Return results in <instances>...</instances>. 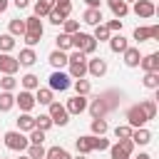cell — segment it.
I'll return each mask as SVG.
<instances>
[{
    "label": "cell",
    "instance_id": "obj_8",
    "mask_svg": "<svg viewBox=\"0 0 159 159\" xmlns=\"http://www.w3.org/2000/svg\"><path fill=\"white\" fill-rule=\"evenodd\" d=\"M17 70H20L17 57H12L10 52H0V72L2 75H15Z\"/></svg>",
    "mask_w": 159,
    "mask_h": 159
},
{
    "label": "cell",
    "instance_id": "obj_12",
    "mask_svg": "<svg viewBox=\"0 0 159 159\" xmlns=\"http://www.w3.org/2000/svg\"><path fill=\"white\" fill-rule=\"evenodd\" d=\"M159 37V25H149V27H137L134 30V40L144 42V40H157Z\"/></svg>",
    "mask_w": 159,
    "mask_h": 159
},
{
    "label": "cell",
    "instance_id": "obj_48",
    "mask_svg": "<svg viewBox=\"0 0 159 159\" xmlns=\"http://www.w3.org/2000/svg\"><path fill=\"white\" fill-rule=\"evenodd\" d=\"M104 25L109 27V32H122V20H119V17L109 20V22H104Z\"/></svg>",
    "mask_w": 159,
    "mask_h": 159
},
{
    "label": "cell",
    "instance_id": "obj_57",
    "mask_svg": "<svg viewBox=\"0 0 159 159\" xmlns=\"http://www.w3.org/2000/svg\"><path fill=\"white\" fill-rule=\"evenodd\" d=\"M0 159H5V157H0Z\"/></svg>",
    "mask_w": 159,
    "mask_h": 159
},
{
    "label": "cell",
    "instance_id": "obj_29",
    "mask_svg": "<svg viewBox=\"0 0 159 159\" xmlns=\"http://www.w3.org/2000/svg\"><path fill=\"white\" fill-rule=\"evenodd\" d=\"M15 107V94L12 92H0V112H10Z\"/></svg>",
    "mask_w": 159,
    "mask_h": 159
},
{
    "label": "cell",
    "instance_id": "obj_35",
    "mask_svg": "<svg viewBox=\"0 0 159 159\" xmlns=\"http://www.w3.org/2000/svg\"><path fill=\"white\" fill-rule=\"evenodd\" d=\"M15 87H17L15 75H2V80H0V89H2V92H12Z\"/></svg>",
    "mask_w": 159,
    "mask_h": 159
},
{
    "label": "cell",
    "instance_id": "obj_41",
    "mask_svg": "<svg viewBox=\"0 0 159 159\" xmlns=\"http://www.w3.org/2000/svg\"><path fill=\"white\" fill-rule=\"evenodd\" d=\"M12 47H15V37H12L10 32L0 35V52H10Z\"/></svg>",
    "mask_w": 159,
    "mask_h": 159
},
{
    "label": "cell",
    "instance_id": "obj_32",
    "mask_svg": "<svg viewBox=\"0 0 159 159\" xmlns=\"http://www.w3.org/2000/svg\"><path fill=\"white\" fill-rule=\"evenodd\" d=\"M142 84H144L147 89H159V72H144Z\"/></svg>",
    "mask_w": 159,
    "mask_h": 159
},
{
    "label": "cell",
    "instance_id": "obj_21",
    "mask_svg": "<svg viewBox=\"0 0 159 159\" xmlns=\"http://www.w3.org/2000/svg\"><path fill=\"white\" fill-rule=\"evenodd\" d=\"M17 62H20L22 67H32V65L37 62V55H35V50H32V47H25V50H20V55H17Z\"/></svg>",
    "mask_w": 159,
    "mask_h": 159
},
{
    "label": "cell",
    "instance_id": "obj_54",
    "mask_svg": "<svg viewBox=\"0 0 159 159\" xmlns=\"http://www.w3.org/2000/svg\"><path fill=\"white\" fill-rule=\"evenodd\" d=\"M137 159H152V157H149V154H139Z\"/></svg>",
    "mask_w": 159,
    "mask_h": 159
},
{
    "label": "cell",
    "instance_id": "obj_52",
    "mask_svg": "<svg viewBox=\"0 0 159 159\" xmlns=\"http://www.w3.org/2000/svg\"><path fill=\"white\" fill-rule=\"evenodd\" d=\"M7 5H10L7 0H0V12H5V10H7Z\"/></svg>",
    "mask_w": 159,
    "mask_h": 159
},
{
    "label": "cell",
    "instance_id": "obj_7",
    "mask_svg": "<svg viewBox=\"0 0 159 159\" xmlns=\"http://www.w3.org/2000/svg\"><path fill=\"white\" fill-rule=\"evenodd\" d=\"M149 119H147V114H144V109H142V104H132L129 109H127V124L132 127V129H137V127H144Z\"/></svg>",
    "mask_w": 159,
    "mask_h": 159
},
{
    "label": "cell",
    "instance_id": "obj_28",
    "mask_svg": "<svg viewBox=\"0 0 159 159\" xmlns=\"http://www.w3.org/2000/svg\"><path fill=\"white\" fill-rule=\"evenodd\" d=\"M89 129H92V134H107L109 124H107V119H104V117H92Z\"/></svg>",
    "mask_w": 159,
    "mask_h": 159
},
{
    "label": "cell",
    "instance_id": "obj_49",
    "mask_svg": "<svg viewBox=\"0 0 159 159\" xmlns=\"http://www.w3.org/2000/svg\"><path fill=\"white\" fill-rule=\"evenodd\" d=\"M22 40H25V45H27V47H35L42 37H40V35H27V32H25V35H22Z\"/></svg>",
    "mask_w": 159,
    "mask_h": 159
},
{
    "label": "cell",
    "instance_id": "obj_58",
    "mask_svg": "<svg viewBox=\"0 0 159 159\" xmlns=\"http://www.w3.org/2000/svg\"><path fill=\"white\" fill-rule=\"evenodd\" d=\"M42 159H45V157H42Z\"/></svg>",
    "mask_w": 159,
    "mask_h": 159
},
{
    "label": "cell",
    "instance_id": "obj_24",
    "mask_svg": "<svg viewBox=\"0 0 159 159\" xmlns=\"http://www.w3.org/2000/svg\"><path fill=\"white\" fill-rule=\"evenodd\" d=\"M17 129H20V132H30V129H35V117H32L30 112H22V114L17 117Z\"/></svg>",
    "mask_w": 159,
    "mask_h": 159
},
{
    "label": "cell",
    "instance_id": "obj_17",
    "mask_svg": "<svg viewBox=\"0 0 159 159\" xmlns=\"http://www.w3.org/2000/svg\"><path fill=\"white\" fill-rule=\"evenodd\" d=\"M107 42H109V50H112V52H117V55H119V52H124V50L129 47L127 37H124L122 32H119V35H109V40H107Z\"/></svg>",
    "mask_w": 159,
    "mask_h": 159
},
{
    "label": "cell",
    "instance_id": "obj_19",
    "mask_svg": "<svg viewBox=\"0 0 159 159\" xmlns=\"http://www.w3.org/2000/svg\"><path fill=\"white\" fill-rule=\"evenodd\" d=\"M87 109H89L92 117H104V114H107V104H104L102 97H94L92 102H87Z\"/></svg>",
    "mask_w": 159,
    "mask_h": 159
},
{
    "label": "cell",
    "instance_id": "obj_45",
    "mask_svg": "<svg viewBox=\"0 0 159 159\" xmlns=\"http://www.w3.org/2000/svg\"><path fill=\"white\" fill-rule=\"evenodd\" d=\"M27 139H30V144H42V142H45V132L35 127V129H30V137H27Z\"/></svg>",
    "mask_w": 159,
    "mask_h": 159
},
{
    "label": "cell",
    "instance_id": "obj_9",
    "mask_svg": "<svg viewBox=\"0 0 159 159\" xmlns=\"http://www.w3.org/2000/svg\"><path fill=\"white\" fill-rule=\"evenodd\" d=\"M15 104L20 107V112H30V109H32L37 102H35V94H32L30 89H22V92L15 97Z\"/></svg>",
    "mask_w": 159,
    "mask_h": 159
},
{
    "label": "cell",
    "instance_id": "obj_37",
    "mask_svg": "<svg viewBox=\"0 0 159 159\" xmlns=\"http://www.w3.org/2000/svg\"><path fill=\"white\" fill-rule=\"evenodd\" d=\"M139 104H142V109H144L147 119H154V117H157V102H154V99H142Z\"/></svg>",
    "mask_w": 159,
    "mask_h": 159
},
{
    "label": "cell",
    "instance_id": "obj_40",
    "mask_svg": "<svg viewBox=\"0 0 159 159\" xmlns=\"http://www.w3.org/2000/svg\"><path fill=\"white\" fill-rule=\"evenodd\" d=\"M92 147H94V152H104V149H109V142L104 139V134H92Z\"/></svg>",
    "mask_w": 159,
    "mask_h": 159
},
{
    "label": "cell",
    "instance_id": "obj_4",
    "mask_svg": "<svg viewBox=\"0 0 159 159\" xmlns=\"http://www.w3.org/2000/svg\"><path fill=\"white\" fill-rule=\"evenodd\" d=\"M134 152V142L132 139H117V144L109 147V157L112 159H129Z\"/></svg>",
    "mask_w": 159,
    "mask_h": 159
},
{
    "label": "cell",
    "instance_id": "obj_13",
    "mask_svg": "<svg viewBox=\"0 0 159 159\" xmlns=\"http://www.w3.org/2000/svg\"><path fill=\"white\" fill-rule=\"evenodd\" d=\"M87 72H89L92 77H102V75L107 72V60H102V57L87 60Z\"/></svg>",
    "mask_w": 159,
    "mask_h": 159
},
{
    "label": "cell",
    "instance_id": "obj_5",
    "mask_svg": "<svg viewBox=\"0 0 159 159\" xmlns=\"http://www.w3.org/2000/svg\"><path fill=\"white\" fill-rule=\"evenodd\" d=\"M70 84H72V77H70L67 72L55 70V72L50 75V89H52V92H65V89H70Z\"/></svg>",
    "mask_w": 159,
    "mask_h": 159
},
{
    "label": "cell",
    "instance_id": "obj_30",
    "mask_svg": "<svg viewBox=\"0 0 159 159\" xmlns=\"http://www.w3.org/2000/svg\"><path fill=\"white\" fill-rule=\"evenodd\" d=\"M45 159H70V152L65 147H50L45 152Z\"/></svg>",
    "mask_w": 159,
    "mask_h": 159
},
{
    "label": "cell",
    "instance_id": "obj_22",
    "mask_svg": "<svg viewBox=\"0 0 159 159\" xmlns=\"http://www.w3.org/2000/svg\"><path fill=\"white\" fill-rule=\"evenodd\" d=\"M122 55H124V65H127V67H137V65H139V60H142L139 47H127Z\"/></svg>",
    "mask_w": 159,
    "mask_h": 159
},
{
    "label": "cell",
    "instance_id": "obj_36",
    "mask_svg": "<svg viewBox=\"0 0 159 159\" xmlns=\"http://www.w3.org/2000/svg\"><path fill=\"white\" fill-rule=\"evenodd\" d=\"M20 82H22V87H25V89H37V87H40V77H37V75H32V72H27Z\"/></svg>",
    "mask_w": 159,
    "mask_h": 159
},
{
    "label": "cell",
    "instance_id": "obj_39",
    "mask_svg": "<svg viewBox=\"0 0 159 159\" xmlns=\"http://www.w3.org/2000/svg\"><path fill=\"white\" fill-rule=\"evenodd\" d=\"M89 89H92V84H89V80H84V77H80V80H75V92L77 94H89Z\"/></svg>",
    "mask_w": 159,
    "mask_h": 159
},
{
    "label": "cell",
    "instance_id": "obj_26",
    "mask_svg": "<svg viewBox=\"0 0 159 159\" xmlns=\"http://www.w3.org/2000/svg\"><path fill=\"white\" fill-rule=\"evenodd\" d=\"M52 7H55V0H37L35 2V15L37 17H47Z\"/></svg>",
    "mask_w": 159,
    "mask_h": 159
},
{
    "label": "cell",
    "instance_id": "obj_25",
    "mask_svg": "<svg viewBox=\"0 0 159 159\" xmlns=\"http://www.w3.org/2000/svg\"><path fill=\"white\" fill-rule=\"evenodd\" d=\"M75 147H77V154H89V152H94V147H92V134L80 137V139L75 142Z\"/></svg>",
    "mask_w": 159,
    "mask_h": 159
},
{
    "label": "cell",
    "instance_id": "obj_42",
    "mask_svg": "<svg viewBox=\"0 0 159 159\" xmlns=\"http://www.w3.org/2000/svg\"><path fill=\"white\" fill-rule=\"evenodd\" d=\"M25 152H27L30 159H42V157H45V147H42V144H30Z\"/></svg>",
    "mask_w": 159,
    "mask_h": 159
},
{
    "label": "cell",
    "instance_id": "obj_16",
    "mask_svg": "<svg viewBox=\"0 0 159 159\" xmlns=\"http://www.w3.org/2000/svg\"><path fill=\"white\" fill-rule=\"evenodd\" d=\"M25 32H27V35H40V37H42V32H45V27H42V20H40L37 15L27 17V20H25Z\"/></svg>",
    "mask_w": 159,
    "mask_h": 159
},
{
    "label": "cell",
    "instance_id": "obj_34",
    "mask_svg": "<svg viewBox=\"0 0 159 159\" xmlns=\"http://www.w3.org/2000/svg\"><path fill=\"white\" fill-rule=\"evenodd\" d=\"M109 35H112V32H109V27H107L104 22L94 25V35H92V37H94L97 42H104V40H109Z\"/></svg>",
    "mask_w": 159,
    "mask_h": 159
},
{
    "label": "cell",
    "instance_id": "obj_55",
    "mask_svg": "<svg viewBox=\"0 0 159 159\" xmlns=\"http://www.w3.org/2000/svg\"><path fill=\"white\" fill-rule=\"evenodd\" d=\"M124 2H137V0H124Z\"/></svg>",
    "mask_w": 159,
    "mask_h": 159
},
{
    "label": "cell",
    "instance_id": "obj_43",
    "mask_svg": "<svg viewBox=\"0 0 159 159\" xmlns=\"http://www.w3.org/2000/svg\"><path fill=\"white\" fill-rule=\"evenodd\" d=\"M35 127H37V129H42V132H47V129L52 127L50 114H40V117H35Z\"/></svg>",
    "mask_w": 159,
    "mask_h": 159
},
{
    "label": "cell",
    "instance_id": "obj_3",
    "mask_svg": "<svg viewBox=\"0 0 159 159\" xmlns=\"http://www.w3.org/2000/svg\"><path fill=\"white\" fill-rule=\"evenodd\" d=\"M5 147L7 149H12V152H25L27 147H30V139L25 137V132H20V129H12V132H5Z\"/></svg>",
    "mask_w": 159,
    "mask_h": 159
},
{
    "label": "cell",
    "instance_id": "obj_14",
    "mask_svg": "<svg viewBox=\"0 0 159 159\" xmlns=\"http://www.w3.org/2000/svg\"><path fill=\"white\" fill-rule=\"evenodd\" d=\"M139 67H142L144 72H159V55H157V52L144 55V57L139 60Z\"/></svg>",
    "mask_w": 159,
    "mask_h": 159
},
{
    "label": "cell",
    "instance_id": "obj_23",
    "mask_svg": "<svg viewBox=\"0 0 159 159\" xmlns=\"http://www.w3.org/2000/svg\"><path fill=\"white\" fill-rule=\"evenodd\" d=\"M47 60H50V65H52L55 70H62V67H67V55H65L62 50H52Z\"/></svg>",
    "mask_w": 159,
    "mask_h": 159
},
{
    "label": "cell",
    "instance_id": "obj_50",
    "mask_svg": "<svg viewBox=\"0 0 159 159\" xmlns=\"http://www.w3.org/2000/svg\"><path fill=\"white\" fill-rule=\"evenodd\" d=\"M12 2H15V7H17V10H22V7H27V5H30V0H12Z\"/></svg>",
    "mask_w": 159,
    "mask_h": 159
},
{
    "label": "cell",
    "instance_id": "obj_10",
    "mask_svg": "<svg viewBox=\"0 0 159 159\" xmlns=\"http://www.w3.org/2000/svg\"><path fill=\"white\" fill-rule=\"evenodd\" d=\"M65 109H67L70 114H82V112L87 109V97H84V94H75L72 99H67Z\"/></svg>",
    "mask_w": 159,
    "mask_h": 159
},
{
    "label": "cell",
    "instance_id": "obj_27",
    "mask_svg": "<svg viewBox=\"0 0 159 159\" xmlns=\"http://www.w3.org/2000/svg\"><path fill=\"white\" fill-rule=\"evenodd\" d=\"M99 97L104 99V104H107V112H112V109L119 104V92H114V89H109V92H102Z\"/></svg>",
    "mask_w": 159,
    "mask_h": 159
},
{
    "label": "cell",
    "instance_id": "obj_11",
    "mask_svg": "<svg viewBox=\"0 0 159 159\" xmlns=\"http://www.w3.org/2000/svg\"><path fill=\"white\" fill-rule=\"evenodd\" d=\"M154 12H157V7H154L152 0H137L134 2V15L137 17H154Z\"/></svg>",
    "mask_w": 159,
    "mask_h": 159
},
{
    "label": "cell",
    "instance_id": "obj_18",
    "mask_svg": "<svg viewBox=\"0 0 159 159\" xmlns=\"http://www.w3.org/2000/svg\"><path fill=\"white\" fill-rule=\"evenodd\" d=\"M107 5L114 12V17H119V20L129 15V2H124V0H107Z\"/></svg>",
    "mask_w": 159,
    "mask_h": 159
},
{
    "label": "cell",
    "instance_id": "obj_51",
    "mask_svg": "<svg viewBox=\"0 0 159 159\" xmlns=\"http://www.w3.org/2000/svg\"><path fill=\"white\" fill-rule=\"evenodd\" d=\"M102 0H87V7H99Z\"/></svg>",
    "mask_w": 159,
    "mask_h": 159
},
{
    "label": "cell",
    "instance_id": "obj_33",
    "mask_svg": "<svg viewBox=\"0 0 159 159\" xmlns=\"http://www.w3.org/2000/svg\"><path fill=\"white\" fill-rule=\"evenodd\" d=\"M35 102H37V104H50V102H52V89H50V87H37Z\"/></svg>",
    "mask_w": 159,
    "mask_h": 159
},
{
    "label": "cell",
    "instance_id": "obj_1",
    "mask_svg": "<svg viewBox=\"0 0 159 159\" xmlns=\"http://www.w3.org/2000/svg\"><path fill=\"white\" fill-rule=\"evenodd\" d=\"M67 67H70V77L72 80H80V77H84L87 75V55L84 52H80V50H75L72 55H67Z\"/></svg>",
    "mask_w": 159,
    "mask_h": 159
},
{
    "label": "cell",
    "instance_id": "obj_20",
    "mask_svg": "<svg viewBox=\"0 0 159 159\" xmlns=\"http://www.w3.org/2000/svg\"><path fill=\"white\" fill-rule=\"evenodd\" d=\"M82 20H84L87 25H99V22H102V7H87V10L82 12Z\"/></svg>",
    "mask_w": 159,
    "mask_h": 159
},
{
    "label": "cell",
    "instance_id": "obj_38",
    "mask_svg": "<svg viewBox=\"0 0 159 159\" xmlns=\"http://www.w3.org/2000/svg\"><path fill=\"white\" fill-rule=\"evenodd\" d=\"M55 42H57V50H62V52H67V50L72 47V37H70L67 32L57 35V37H55Z\"/></svg>",
    "mask_w": 159,
    "mask_h": 159
},
{
    "label": "cell",
    "instance_id": "obj_46",
    "mask_svg": "<svg viewBox=\"0 0 159 159\" xmlns=\"http://www.w3.org/2000/svg\"><path fill=\"white\" fill-rule=\"evenodd\" d=\"M62 27H65V32H67V35H75V32L80 30V22H77V20H70V17H67V20L62 22Z\"/></svg>",
    "mask_w": 159,
    "mask_h": 159
},
{
    "label": "cell",
    "instance_id": "obj_6",
    "mask_svg": "<svg viewBox=\"0 0 159 159\" xmlns=\"http://www.w3.org/2000/svg\"><path fill=\"white\" fill-rule=\"evenodd\" d=\"M47 107H50V112H47V114H50L52 124H60V127H65V124L70 122V112L65 109V104H60V102H55V99H52Z\"/></svg>",
    "mask_w": 159,
    "mask_h": 159
},
{
    "label": "cell",
    "instance_id": "obj_2",
    "mask_svg": "<svg viewBox=\"0 0 159 159\" xmlns=\"http://www.w3.org/2000/svg\"><path fill=\"white\" fill-rule=\"evenodd\" d=\"M72 37V47L75 50H80V52H84V55H92L94 50H97V40L92 37V35H87V32H75V35H70Z\"/></svg>",
    "mask_w": 159,
    "mask_h": 159
},
{
    "label": "cell",
    "instance_id": "obj_47",
    "mask_svg": "<svg viewBox=\"0 0 159 159\" xmlns=\"http://www.w3.org/2000/svg\"><path fill=\"white\" fill-rule=\"evenodd\" d=\"M47 17H50V22H52V25H62V22H65V17H62V15H60L55 7L50 10V15H47Z\"/></svg>",
    "mask_w": 159,
    "mask_h": 159
},
{
    "label": "cell",
    "instance_id": "obj_53",
    "mask_svg": "<svg viewBox=\"0 0 159 159\" xmlns=\"http://www.w3.org/2000/svg\"><path fill=\"white\" fill-rule=\"evenodd\" d=\"M70 159H87V154H77V157H70Z\"/></svg>",
    "mask_w": 159,
    "mask_h": 159
},
{
    "label": "cell",
    "instance_id": "obj_31",
    "mask_svg": "<svg viewBox=\"0 0 159 159\" xmlns=\"http://www.w3.org/2000/svg\"><path fill=\"white\" fill-rule=\"evenodd\" d=\"M7 32H10L12 37H22V35H25V20H10Z\"/></svg>",
    "mask_w": 159,
    "mask_h": 159
},
{
    "label": "cell",
    "instance_id": "obj_44",
    "mask_svg": "<svg viewBox=\"0 0 159 159\" xmlns=\"http://www.w3.org/2000/svg\"><path fill=\"white\" fill-rule=\"evenodd\" d=\"M114 137L117 139H129L132 137V127L129 124H117L114 127Z\"/></svg>",
    "mask_w": 159,
    "mask_h": 159
},
{
    "label": "cell",
    "instance_id": "obj_56",
    "mask_svg": "<svg viewBox=\"0 0 159 159\" xmlns=\"http://www.w3.org/2000/svg\"><path fill=\"white\" fill-rule=\"evenodd\" d=\"M20 159H30V157H20Z\"/></svg>",
    "mask_w": 159,
    "mask_h": 159
},
{
    "label": "cell",
    "instance_id": "obj_15",
    "mask_svg": "<svg viewBox=\"0 0 159 159\" xmlns=\"http://www.w3.org/2000/svg\"><path fill=\"white\" fill-rule=\"evenodd\" d=\"M134 144H139V147H144V144H149L152 142V132L147 129V127H137V129H132V137H129Z\"/></svg>",
    "mask_w": 159,
    "mask_h": 159
}]
</instances>
